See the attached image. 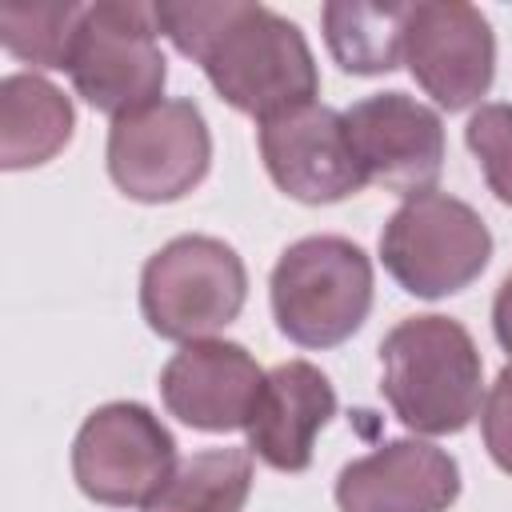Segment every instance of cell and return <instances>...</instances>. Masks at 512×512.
<instances>
[{
  "mask_svg": "<svg viewBox=\"0 0 512 512\" xmlns=\"http://www.w3.org/2000/svg\"><path fill=\"white\" fill-rule=\"evenodd\" d=\"M152 12L176 52L192 56L236 112L272 120L316 100L320 72L288 16L244 0H160Z\"/></svg>",
  "mask_w": 512,
  "mask_h": 512,
  "instance_id": "obj_1",
  "label": "cell"
},
{
  "mask_svg": "<svg viewBox=\"0 0 512 512\" xmlns=\"http://www.w3.org/2000/svg\"><path fill=\"white\" fill-rule=\"evenodd\" d=\"M380 392L424 436L468 428L484 392V360L452 316H408L380 344Z\"/></svg>",
  "mask_w": 512,
  "mask_h": 512,
  "instance_id": "obj_2",
  "label": "cell"
},
{
  "mask_svg": "<svg viewBox=\"0 0 512 512\" xmlns=\"http://www.w3.org/2000/svg\"><path fill=\"white\" fill-rule=\"evenodd\" d=\"M272 316L300 348L344 344L372 308V260L344 236H304L272 268Z\"/></svg>",
  "mask_w": 512,
  "mask_h": 512,
  "instance_id": "obj_3",
  "label": "cell"
},
{
  "mask_svg": "<svg viewBox=\"0 0 512 512\" xmlns=\"http://www.w3.org/2000/svg\"><path fill=\"white\" fill-rule=\"evenodd\" d=\"M152 4L136 0H96L84 4L64 72L76 92L104 116L120 120L160 100L168 80V60L156 40Z\"/></svg>",
  "mask_w": 512,
  "mask_h": 512,
  "instance_id": "obj_4",
  "label": "cell"
},
{
  "mask_svg": "<svg viewBox=\"0 0 512 512\" xmlns=\"http://www.w3.org/2000/svg\"><path fill=\"white\" fill-rule=\"evenodd\" d=\"M244 300V260L216 236H176L140 272V312L164 340H212L240 316Z\"/></svg>",
  "mask_w": 512,
  "mask_h": 512,
  "instance_id": "obj_5",
  "label": "cell"
},
{
  "mask_svg": "<svg viewBox=\"0 0 512 512\" xmlns=\"http://www.w3.org/2000/svg\"><path fill=\"white\" fill-rule=\"evenodd\" d=\"M492 256V232L476 208L448 192L408 196L380 232V260L392 280L424 300L468 288Z\"/></svg>",
  "mask_w": 512,
  "mask_h": 512,
  "instance_id": "obj_6",
  "label": "cell"
},
{
  "mask_svg": "<svg viewBox=\"0 0 512 512\" xmlns=\"http://www.w3.org/2000/svg\"><path fill=\"white\" fill-rule=\"evenodd\" d=\"M212 164V136L192 100H156L132 116L112 120L108 176L140 204H168L188 196Z\"/></svg>",
  "mask_w": 512,
  "mask_h": 512,
  "instance_id": "obj_7",
  "label": "cell"
},
{
  "mask_svg": "<svg viewBox=\"0 0 512 512\" xmlns=\"http://www.w3.org/2000/svg\"><path fill=\"white\" fill-rule=\"evenodd\" d=\"M172 468V432L136 400L100 404L72 440V476L80 492L108 508H144Z\"/></svg>",
  "mask_w": 512,
  "mask_h": 512,
  "instance_id": "obj_8",
  "label": "cell"
},
{
  "mask_svg": "<svg viewBox=\"0 0 512 512\" xmlns=\"http://www.w3.org/2000/svg\"><path fill=\"white\" fill-rule=\"evenodd\" d=\"M404 64L416 84L448 112L476 104L496 72L492 24L464 0H420L408 4L404 20Z\"/></svg>",
  "mask_w": 512,
  "mask_h": 512,
  "instance_id": "obj_9",
  "label": "cell"
},
{
  "mask_svg": "<svg viewBox=\"0 0 512 512\" xmlns=\"http://www.w3.org/2000/svg\"><path fill=\"white\" fill-rule=\"evenodd\" d=\"M344 128L368 184H380L408 200L432 192V184L440 180L444 124L428 104L404 92H376L344 112Z\"/></svg>",
  "mask_w": 512,
  "mask_h": 512,
  "instance_id": "obj_10",
  "label": "cell"
},
{
  "mask_svg": "<svg viewBox=\"0 0 512 512\" xmlns=\"http://www.w3.org/2000/svg\"><path fill=\"white\" fill-rule=\"evenodd\" d=\"M260 156L272 184L300 204H336L368 184L352 156L344 116L316 100L260 120Z\"/></svg>",
  "mask_w": 512,
  "mask_h": 512,
  "instance_id": "obj_11",
  "label": "cell"
},
{
  "mask_svg": "<svg viewBox=\"0 0 512 512\" xmlns=\"http://www.w3.org/2000/svg\"><path fill=\"white\" fill-rule=\"evenodd\" d=\"M260 388H264L260 364L244 344L232 340H192L160 372L164 408L180 424L200 432L244 428Z\"/></svg>",
  "mask_w": 512,
  "mask_h": 512,
  "instance_id": "obj_12",
  "label": "cell"
},
{
  "mask_svg": "<svg viewBox=\"0 0 512 512\" xmlns=\"http://www.w3.org/2000/svg\"><path fill=\"white\" fill-rule=\"evenodd\" d=\"M456 492V460L428 440H388L336 476L340 512H444Z\"/></svg>",
  "mask_w": 512,
  "mask_h": 512,
  "instance_id": "obj_13",
  "label": "cell"
},
{
  "mask_svg": "<svg viewBox=\"0 0 512 512\" xmlns=\"http://www.w3.org/2000/svg\"><path fill=\"white\" fill-rule=\"evenodd\" d=\"M336 416L328 376L308 360H288L264 372V388L244 424L248 452L276 472H304L312 464L316 432Z\"/></svg>",
  "mask_w": 512,
  "mask_h": 512,
  "instance_id": "obj_14",
  "label": "cell"
},
{
  "mask_svg": "<svg viewBox=\"0 0 512 512\" xmlns=\"http://www.w3.org/2000/svg\"><path fill=\"white\" fill-rule=\"evenodd\" d=\"M72 100L36 72L0 80V168L20 172L48 164L72 140Z\"/></svg>",
  "mask_w": 512,
  "mask_h": 512,
  "instance_id": "obj_15",
  "label": "cell"
},
{
  "mask_svg": "<svg viewBox=\"0 0 512 512\" xmlns=\"http://www.w3.org/2000/svg\"><path fill=\"white\" fill-rule=\"evenodd\" d=\"M252 492L248 448H208L176 460L168 480L148 496L144 512H240Z\"/></svg>",
  "mask_w": 512,
  "mask_h": 512,
  "instance_id": "obj_16",
  "label": "cell"
},
{
  "mask_svg": "<svg viewBox=\"0 0 512 512\" xmlns=\"http://www.w3.org/2000/svg\"><path fill=\"white\" fill-rule=\"evenodd\" d=\"M408 4H324V36L352 76L392 72L404 56Z\"/></svg>",
  "mask_w": 512,
  "mask_h": 512,
  "instance_id": "obj_17",
  "label": "cell"
},
{
  "mask_svg": "<svg viewBox=\"0 0 512 512\" xmlns=\"http://www.w3.org/2000/svg\"><path fill=\"white\" fill-rule=\"evenodd\" d=\"M84 4H0V44L32 68H64Z\"/></svg>",
  "mask_w": 512,
  "mask_h": 512,
  "instance_id": "obj_18",
  "label": "cell"
},
{
  "mask_svg": "<svg viewBox=\"0 0 512 512\" xmlns=\"http://www.w3.org/2000/svg\"><path fill=\"white\" fill-rule=\"evenodd\" d=\"M472 156L500 204H512V104H480L464 128Z\"/></svg>",
  "mask_w": 512,
  "mask_h": 512,
  "instance_id": "obj_19",
  "label": "cell"
},
{
  "mask_svg": "<svg viewBox=\"0 0 512 512\" xmlns=\"http://www.w3.org/2000/svg\"><path fill=\"white\" fill-rule=\"evenodd\" d=\"M480 428H484L488 456L496 460V468H504L512 476V364L488 388L484 412H480Z\"/></svg>",
  "mask_w": 512,
  "mask_h": 512,
  "instance_id": "obj_20",
  "label": "cell"
},
{
  "mask_svg": "<svg viewBox=\"0 0 512 512\" xmlns=\"http://www.w3.org/2000/svg\"><path fill=\"white\" fill-rule=\"evenodd\" d=\"M492 328H496L500 348L512 356V276L500 284V292H496V300H492Z\"/></svg>",
  "mask_w": 512,
  "mask_h": 512,
  "instance_id": "obj_21",
  "label": "cell"
}]
</instances>
